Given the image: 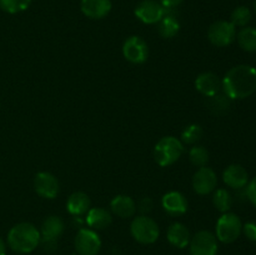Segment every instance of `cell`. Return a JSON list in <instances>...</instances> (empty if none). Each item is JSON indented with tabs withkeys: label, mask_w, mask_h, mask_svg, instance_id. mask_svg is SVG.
I'll return each instance as SVG.
<instances>
[{
	"label": "cell",
	"mask_w": 256,
	"mask_h": 255,
	"mask_svg": "<svg viewBox=\"0 0 256 255\" xmlns=\"http://www.w3.org/2000/svg\"><path fill=\"white\" fill-rule=\"evenodd\" d=\"M222 89L230 100H242L256 92V69L240 64L232 68L222 80Z\"/></svg>",
	"instance_id": "1"
},
{
	"label": "cell",
	"mask_w": 256,
	"mask_h": 255,
	"mask_svg": "<svg viewBox=\"0 0 256 255\" xmlns=\"http://www.w3.org/2000/svg\"><path fill=\"white\" fill-rule=\"evenodd\" d=\"M8 245L19 254H29L40 244V230L32 222H18L8 232Z\"/></svg>",
	"instance_id": "2"
},
{
	"label": "cell",
	"mask_w": 256,
	"mask_h": 255,
	"mask_svg": "<svg viewBox=\"0 0 256 255\" xmlns=\"http://www.w3.org/2000/svg\"><path fill=\"white\" fill-rule=\"evenodd\" d=\"M184 152V144L175 136H164L156 142L154 148L155 162L162 168L175 164Z\"/></svg>",
	"instance_id": "3"
},
{
	"label": "cell",
	"mask_w": 256,
	"mask_h": 255,
	"mask_svg": "<svg viewBox=\"0 0 256 255\" xmlns=\"http://www.w3.org/2000/svg\"><path fill=\"white\" fill-rule=\"evenodd\" d=\"M130 232L135 242L140 244H154L160 235V229L158 222L148 215H139L134 218L130 224Z\"/></svg>",
	"instance_id": "4"
},
{
	"label": "cell",
	"mask_w": 256,
	"mask_h": 255,
	"mask_svg": "<svg viewBox=\"0 0 256 255\" xmlns=\"http://www.w3.org/2000/svg\"><path fill=\"white\" fill-rule=\"evenodd\" d=\"M242 232V219L234 212H222V216L218 219L215 228V236L218 242L224 244H232L239 239Z\"/></svg>",
	"instance_id": "5"
},
{
	"label": "cell",
	"mask_w": 256,
	"mask_h": 255,
	"mask_svg": "<svg viewBox=\"0 0 256 255\" xmlns=\"http://www.w3.org/2000/svg\"><path fill=\"white\" fill-rule=\"evenodd\" d=\"M236 28L228 20H218L212 22L208 30V38L210 42L219 48L229 46L230 44H232L236 39Z\"/></svg>",
	"instance_id": "6"
},
{
	"label": "cell",
	"mask_w": 256,
	"mask_h": 255,
	"mask_svg": "<svg viewBox=\"0 0 256 255\" xmlns=\"http://www.w3.org/2000/svg\"><path fill=\"white\" fill-rule=\"evenodd\" d=\"M74 245L79 255H98L102 249V239L95 230L82 228L75 235Z\"/></svg>",
	"instance_id": "7"
},
{
	"label": "cell",
	"mask_w": 256,
	"mask_h": 255,
	"mask_svg": "<svg viewBox=\"0 0 256 255\" xmlns=\"http://www.w3.org/2000/svg\"><path fill=\"white\" fill-rule=\"evenodd\" d=\"M190 255H216L219 250L215 234L209 230H200L189 242Z\"/></svg>",
	"instance_id": "8"
},
{
	"label": "cell",
	"mask_w": 256,
	"mask_h": 255,
	"mask_svg": "<svg viewBox=\"0 0 256 255\" xmlns=\"http://www.w3.org/2000/svg\"><path fill=\"white\" fill-rule=\"evenodd\" d=\"M65 230V224L62 222V219L58 215H52V216H48L46 219L42 222V228H40V236L42 240L40 242H42L45 246V249L50 250V248L54 249L56 246V242L60 236L62 235Z\"/></svg>",
	"instance_id": "9"
},
{
	"label": "cell",
	"mask_w": 256,
	"mask_h": 255,
	"mask_svg": "<svg viewBox=\"0 0 256 255\" xmlns=\"http://www.w3.org/2000/svg\"><path fill=\"white\" fill-rule=\"evenodd\" d=\"M122 55L132 64H142L149 58L148 42L138 35H132L122 44Z\"/></svg>",
	"instance_id": "10"
},
{
	"label": "cell",
	"mask_w": 256,
	"mask_h": 255,
	"mask_svg": "<svg viewBox=\"0 0 256 255\" xmlns=\"http://www.w3.org/2000/svg\"><path fill=\"white\" fill-rule=\"evenodd\" d=\"M166 12L168 9H165L158 0H142L135 6L134 14L144 24L154 25L162 19Z\"/></svg>",
	"instance_id": "11"
},
{
	"label": "cell",
	"mask_w": 256,
	"mask_h": 255,
	"mask_svg": "<svg viewBox=\"0 0 256 255\" xmlns=\"http://www.w3.org/2000/svg\"><path fill=\"white\" fill-rule=\"evenodd\" d=\"M218 176L212 168L202 166L192 175V189L199 195H208L216 189Z\"/></svg>",
	"instance_id": "12"
},
{
	"label": "cell",
	"mask_w": 256,
	"mask_h": 255,
	"mask_svg": "<svg viewBox=\"0 0 256 255\" xmlns=\"http://www.w3.org/2000/svg\"><path fill=\"white\" fill-rule=\"evenodd\" d=\"M34 189L44 199H55L59 194L60 185L52 172H40L34 178Z\"/></svg>",
	"instance_id": "13"
},
{
	"label": "cell",
	"mask_w": 256,
	"mask_h": 255,
	"mask_svg": "<svg viewBox=\"0 0 256 255\" xmlns=\"http://www.w3.org/2000/svg\"><path fill=\"white\" fill-rule=\"evenodd\" d=\"M112 0H82L80 10L92 20L104 19L112 12Z\"/></svg>",
	"instance_id": "14"
},
{
	"label": "cell",
	"mask_w": 256,
	"mask_h": 255,
	"mask_svg": "<svg viewBox=\"0 0 256 255\" xmlns=\"http://www.w3.org/2000/svg\"><path fill=\"white\" fill-rule=\"evenodd\" d=\"M162 206L172 216H180L188 212V200L180 192H169L162 195Z\"/></svg>",
	"instance_id": "15"
},
{
	"label": "cell",
	"mask_w": 256,
	"mask_h": 255,
	"mask_svg": "<svg viewBox=\"0 0 256 255\" xmlns=\"http://www.w3.org/2000/svg\"><path fill=\"white\" fill-rule=\"evenodd\" d=\"M195 88L206 98H212L219 94L222 90V79L215 72H205L198 75L195 80Z\"/></svg>",
	"instance_id": "16"
},
{
	"label": "cell",
	"mask_w": 256,
	"mask_h": 255,
	"mask_svg": "<svg viewBox=\"0 0 256 255\" xmlns=\"http://www.w3.org/2000/svg\"><path fill=\"white\" fill-rule=\"evenodd\" d=\"M222 180L229 188L242 189L249 182V174L242 165L232 164L222 172Z\"/></svg>",
	"instance_id": "17"
},
{
	"label": "cell",
	"mask_w": 256,
	"mask_h": 255,
	"mask_svg": "<svg viewBox=\"0 0 256 255\" xmlns=\"http://www.w3.org/2000/svg\"><path fill=\"white\" fill-rule=\"evenodd\" d=\"M110 210L114 215L122 219H129L135 215L136 212V202L129 195L120 194L112 198L110 202Z\"/></svg>",
	"instance_id": "18"
},
{
	"label": "cell",
	"mask_w": 256,
	"mask_h": 255,
	"mask_svg": "<svg viewBox=\"0 0 256 255\" xmlns=\"http://www.w3.org/2000/svg\"><path fill=\"white\" fill-rule=\"evenodd\" d=\"M85 222L88 226L92 230H104L109 228L112 222V215L109 210L104 208H90L86 212Z\"/></svg>",
	"instance_id": "19"
},
{
	"label": "cell",
	"mask_w": 256,
	"mask_h": 255,
	"mask_svg": "<svg viewBox=\"0 0 256 255\" xmlns=\"http://www.w3.org/2000/svg\"><path fill=\"white\" fill-rule=\"evenodd\" d=\"M166 239L170 245L178 249H185L189 246V242L192 240V235H190L189 229L186 225L182 224V222H174L168 228L166 232Z\"/></svg>",
	"instance_id": "20"
},
{
	"label": "cell",
	"mask_w": 256,
	"mask_h": 255,
	"mask_svg": "<svg viewBox=\"0 0 256 255\" xmlns=\"http://www.w3.org/2000/svg\"><path fill=\"white\" fill-rule=\"evenodd\" d=\"M92 208V200L89 195L82 192H75L68 198L66 210L72 216H82L85 215Z\"/></svg>",
	"instance_id": "21"
},
{
	"label": "cell",
	"mask_w": 256,
	"mask_h": 255,
	"mask_svg": "<svg viewBox=\"0 0 256 255\" xmlns=\"http://www.w3.org/2000/svg\"><path fill=\"white\" fill-rule=\"evenodd\" d=\"M179 30L180 22L178 18L172 14H168V12L162 16V19L158 22V32H159L160 36L164 39H172L179 32Z\"/></svg>",
	"instance_id": "22"
},
{
	"label": "cell",
	"mask_w": 256,
	"mask_h": 255,
	"mask_svg": "<svg viewBox=\"0 0 256 255\" xmlns=\"http://www.w3.org/2000/svg\"><path fill=\"white\" fill-rule=\"evenodd\" d=\"M236 39L239 46L244 52H256V28H242V30L236 34Z\"/></svg>",
	"instance_id": "23"
},
{
	"label": "cell",
	"mask_w": 256,
	"mask_h": 255,
	"mask_svg": "<svg viewBox=\"0 0 256 255\" xmlns=\"http://www.w3.org/2000/svg\"><path fill=\"white\" fill-rule=\"evenodd\" d=\"M212 204L220 212H230L232 205V194L226 189H222V188L215 189L214 195H212Z\"/></svg>",
	"instance_id": "24"
},
{
	"label": "cell",
	"mask_w": 256,
	"mask_h": 255,
	"mask_svg": "<svg viewBox=\"0 0 256 255\" xmlns=\"http://www.w3.org/2000/svg\"><path fill=\"white\" fill-rule=\"evenodd\" d=\"M252 22V10L248 6H238L232 10L230 15V22H232L235 28H245Z\"/></svg>",
	"instance_id": "25"
},
{
	"label": "cell",
	"mask_w": 256,
	"mask_h": 255,
	"mask_svg": "<svg viewBox=\"0 0 256 255\" xmlns=\"http://www.w3.org/2000/svg\"><path fill=\"white\" fill-rule=\"evenodd\" d=\"M204 130L199 124H190L182 130V142L188 145H195L202 139Z\"/></svg>",
	"instance_id": "26"
},
{
	"label": "cell",
	"mask_w": 256,
	"mask_h": 255,
	"mask_svg": "<svg viewBox=\"0 0 256 255\" xmlns=\"http://www.w3.org/2000/svg\"><path fill=\"white\" fill-rule=\"evenodd\" d=\"M32 0H0V9L8 14H19L29 9Z\"/></svg>",
	"instance_id": "27"
},
{
	"label": "cell",
	"mask_w": 256,
	"mask_h": 255,
	"mask_svg": "<svg viewBox=\"0 0 256 255\" xmlns=\"http://www.w3.org/2000/svg\"><path fill=\"white\" fill-rule=\"evenodd\" d=\"M189 159L195 166H206L208 162H209V152L202 145H194L189 152Z\"/></svg>",
	"instance_id": "28"
},
{
	"label": "cell",
	"mask_w": 256,
	"mask_h": 255,
	"mask_svg": "<svg viewBox=\"0 0 256 255\" xmlns=\"http://www.w3.org/2000/svg\"><path fill=\"white\" fill-rule=\"evenodd\" d=\"M210 109L212 110L216 114H222L225 112L226 110H229L230 108V99L225 94H216L214 96L210 98Z\"/></svg>",
	"instance_id": "29"
},
{
	"label": "cell",
	"mask_w": 256,
	"mask_h": 255,
	"mask_svg": "<svg viewBox=\"0 0 256 255\" xmlns=\"http://www.w3.org/2000/svg\"><path fill=\"white\" fill-rule=\"evenodd\" d=\"M242 232L250 242H256V222H249L242 225Z\"/></svg>",
	"instance_id": "30"
},
{
	"label": "cell",
	"mask_w": 256,
	"mask_h": 255,
	"mask_svg": "<svg viewBox=\"0 0 256 255\" xmlns=\"http://www.w3.org/2000/svg\"><path fill=\"white\" fill-rule=\"evenodd\" d=\"M246 196L250 200L252 205L256 206V176L252 178V180H249L246 186Z\"/></svg>",
	"instance_id": "31"
},
{
	"label": "cell",
	"mask_w": 256,
	"mask_h": 255,
	"mask_svg": "<svg viewBox=\"0 0 256 255\" xmlns=\"http://www.w3.org/2000/svg\"><path fill=\"white\" fill-rule=\"evenodd\" d=\"M136 209L140 210V212H142V215H146L148 212H152V198H142V199L139 200V202H138V208Z\"/></svg>",
	"instance_id": "32"
},
{
	"label": "cell",
	"mask_w": 256,
	"mask_h": 255,
	"mask_svg": "<svg viewBox=\"0 0 256 255\" xmlns=\"http://www.w3.org/2000/svg\"><path fill=\"white\" fill-rule=\"evenodd\" d=\"M165 9H172V8H176L182 4L184 0H158Z\"/></svg>",
	"instance_id": "33"
},
{
	"label": "cell",
	"mask_w": 256,
	"mask_h": 255,
	"mask_svg": "<svg viewBox=\"0 0 256 255\" xmlns=\"http://www.w3.org/2000/svg\"><path fill=\"white\" fill-rule=\"evenodd\" d=\"M0 255H6V244L0 236Z\"/></svg>",
	"instance_id": "34"
},
{
	"label": "cell",
	"mask_w": 256,
	"mask_h": 255,
	"mask_svg": "<svg viewBox=\"0 0 256 255\" xmlns=\"http://www.w3.org/2000/svg\"><path fill=\"white\" fill-rule=\"evenodd\" d=\"M254 9H255V12H256V0H255V2H254Z\"/></svg>",
	"instance_id": "35"
}]
</instances>
